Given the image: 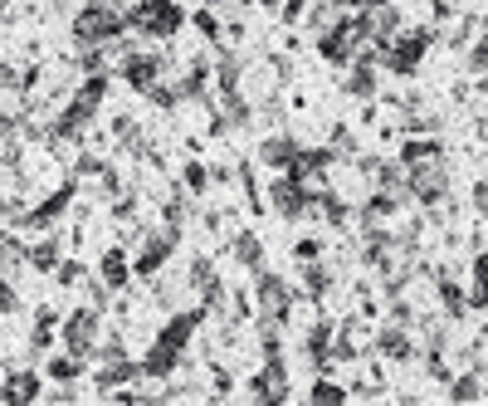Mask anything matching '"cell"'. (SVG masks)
I'll return each instance as SVG.
<instances>
[{
    "label": "cell",
    "mask_w": 488,
    "mask_h": 406,
    "mask_svg": "<svg viewBox=\"0 0 488 406\" xmlns=\"http://www.w3.org/2000/svg\"><path fill=\"white\" fill-rule=\"evenodd\" d=\"M147 98H152L156 108H162V113H171V108H176V103H186L176 83H152V89H147Z\"/></svg>",
    "instance_id": "cell-24"
},
{
    "label": "cell",
    "mask_w": 488,
    "mask_h": 406,
    "mask_svg": "<svg viewBox=\"0 0 488 406\" xmlns=\"http://www.w3.org/2000/svg\"><path fill=\"white\" fill-rule=\"evenodd\" d=\"M162 69H166V54H152V49L137 45V49L118 64V74L127 79V89H133V93H147L152 83H162Z\"/></svg>",
    "instance_id": "cell-5"
},
{
    "label": "cell",
    "mask_w": 488,
    "mask_h": 406,
    "mask_svg": "<svg viewBox=\"0 0 488 406\" xmlns=\"http://www.w3.org/2000/svg\"><path fill=\"white\" fill-rule=\"evenodd\" d=\"M210 279H215V264L206 255H196L191 264H186V284H191V289H206Z\"/></svg>",
    "instance_id": "cell-26"
},
{
    "label": "cell",
    "mask_w": 488,
    "mask_h": 406,
    "mask_svg": "<svg viewBox=\"0 0 488 406\" xmlns=\"http://www.w3.org/2000/svg\"><path fill=\"white\" fill-rule=\"evenodd\" d=\"M454 397H479V377H454Z\"/></svg>",
    "instance_id": "cell-35"
},
{
    "label": "cell",
    "mask_w": 488,
    "mask_h": 406,
    "mask_svg": "<svg viewBox=\"0 0 488 406\" xmlns=\"http://www.w3.org/2000/svg\"><path fill=\"white\" fill-rule=\"evenodd\" d=\"M103 157H98V152H79V162H74V176H98V172H103Z\"/></svg>",
    "instance_id": "cell-30"
},
{
    "label": "cell",
    "mask_w": 488,
    "mask_h": 406,
    "mask_svg": "<svg viewBox=\"0 0 488 406\" xmlns=\"http://www.w3.org/2000/svg\"><path fill=\"white\" fill-rule=\"evenodd\" d=\"M122 16H127V30L137 39H171V35H181V25H186V10L176 0H133Z\"/></svg>",
    "instance_id": "cell-2"
},
{
    "label": "cell",
    "mask_w": 488,
    "mask_h": 406,
    "mask_svg": "<svg viewBox=\"0 0 488 406\" xmlns=\"http://www.w3.org/2000/svg\"><path fill=\"white\" fill-rule=\"evenodd\" d=\"M59 324H64L59 309H49V304H45V309H35V328H30V353H35V358L54 347V338H59Z\"/></svg>",
    "instance_id": "cell-13"
},
{
    "label": "cell",
    "mask_w": 488,
    "mask_h": 406,
    "mask_svg": "<svg viewBox=\"0 0 488 406\" xmlns=\"http://www.w3.org/2000/svg\"><path fill=\"white\" fill-rule=\"evenodd\" d=\"M196 30H200V35H210V39H220V20H215L210 10H196Z\"/></svg>",
    "instance_id": "cell-32"
},
{
    "label": "cell",
    "mask_w": 488,
    "mask_h": 406,
    "mask_svg": "<svg viewBox=\"0 0 488 406\" xmlns=\"http://www.w3.org/2000/svg\"><path fill=\"white\" fill-rule=\"evenodd\" d=\"M74 181H79V176H69V181H64V187H59V191H54V196H49V201H39V206H30V211H25V216H20V226H25V230H49V226H54V220H59V216L69 211V206H74V191H79V187H74Z\"/></svg>",
    "instance_id": "cell-7"
},
{
    "label": "cell",
    "mask_w": 488,
    "mask_h": 406,
    "mask_svg": "<svg viewBox=\"0 0 488 406\" xmlns=\"http://www.w3.org/2000/svg\"><path fill=\"white\" fill-rule=\"evenodd\" d=\"M20 216H25L20 196H0V220H20Z\"/></svg>",
    "instance_id": "cell-31"
},
{
    "label": "cell",
    "mask_w": 488,
    "mask_h": 406,
    "mask_svg": "<svg viewBox=\"0 0 488 406\" xmlns=\"http://www.w3.org/2000/svg\"><path fill=\"white\" fill-rule=\"evenodd\" d=\"M327 279H333V274H327L323 264H308V270H303V294H308V299H323V294H327Z\"/></svg>",
    "instance_id": "cell-27"
},
{
    "label": "cell",
    "mask_w": 488,
    "mask_h": 406,
    "mask_svg": "<svg viewBox=\"0 0 488 406\" xmlns=\"http://www.w3.org/2000/svg\"><path fill=\"white\" fill-rule=\"evenodd\" d=\"M83 372H89V358L69 353V347H64V353H54V358L45 362V377H49V382H79Z\"/></svg>",
    "instance_id": "cell-14"
},
{
    "label": "cell",
    "mask_w": 488,
    "mask_h": 406,
    "mask_svg": "<svg viewBox=\"0 0 488 406\" xmlns=\"http://www.w3.org/2000/svg\"><path fill=\"white\" fill-rule=\"evenodd\" d=\"M254 294H260V314H264V324H289V314H293V289L283 284L279 274H260V284H254Z\"/></svg>",
    "instance_id": "cell-6"
},
{
    "label": "cell",
    "mask_w": 488,
    "mask_h": 406,
    "mask_svg": "<svg viewBox=\"0 0 488 406\" xmlns=\"http://www.w3.org/2000/svg\"><path fill=\"white\" fill-rule=\"evenodd\" d=\"M254 5H264V10H274V5H279V0H254Z\"/></svg>",
    "instance_id": "cell-36"
},
{
    "label": "cell",
    "mask_w": 488,
    "mask_h": 406,
    "mask_svg": "<svg viewBox=\"0 0 488 406\" xmlns=\"http://www.w3.org/2000/svg\"><path fill=\"white\" fill-rule=\"evenodd\" d=\"M59 260H64V240H54V235H45V240L30 245V270L35 274H54V270H59Z\"/></svg>",
    "instance_id": "cell-15"
},
{
    "label": "cell",
    "mask_w": 488,
    "mask_h": 406,
    "mask_svg": "<svg viewBox=\"0 0 488 406\" xmlns=\"http://www.w3.org/2000/svg\"><path fill=\"white\" fill-rule=\"evenodd\" d=\"M176 240H181V235L166 230V226H162V230H142V245H137V255H133L137 279H156V274H162V264L171 260Z\"/></svg>",
    "instance_id": "cell-4"
},
{
    "label": "cell",
    "mask_w": 488,
    "mask_h": 406,
    "mask_svg": "<svg viewBox=\"0 0 488 406\" xmlns=\"http://www.w3.org/2000/svg\"><path fill=\"white\" fill-rule=\"evenodd\" d=\"M440 304H444V314H450V318H459V314H464V294H459V284H454V279H440Z\"/></svg>",
    "instance_id": "cell-25"
},
{
    "label": "cell",
    "mask_w": 488,
    "mask_h": 406,
    "mask_svg": "<svg viewBox=\"0 0 488 406\" xmlns=\"http://www.w3.org/2000/svg\"><path fill=\"white\" fill-rule=\"evenodd\" d=\"M206 83H210V64H206V59H196V64L181 74L176 89H181V98H191V103H200V98H206Z\"/></svg>",
    "instance_id": "cell-19"
},
{
    "label": "cell",
    "mask_w": 488,
    "mask_h": 406,
    "mask_svg": "<svg viewBox=\"0 0 488 406\" xmlns=\"http://www.w3.org/2000/svg\"><path fill=\"white\" fill-rule=\"evenodd\" d=\"M59 343L79 358H98V343H103V309H93V304L69 309V318L59 324Z\"/></svg>",
    "instance_id": "cell-3"
},
{
    "label": "cell",
    "mask_w": 488,
    "mask_h": 406,
    "mask_svg": "<svg viewBox=\"0 0 488 406\" xmlns=\"http://www.w3.org/2000/svg\"><path fill=\"white\" fill-rule=\"evenodd\" d=\"M137 377H142V362L118 358V362H103V368L93 372V387H98V391H118V387H127V382H137Z\"/></svg>",
    "instance_id": "cell-11"
},
{
    "label": "cell",
    "mask_w": 488,
    "mask_h": 406,
    "mask_svg": "<svg viewBox=\"0 0 488 406\" xmlns=\"http://www.w3.org/2000/svg\"><path fill=\"white\" fill-rule=\"evenodd\" d=\"M425 49H430V30H415V35L400 39V45H386L381 59H386V69H396V74H415L420 59H425Z\"/></svg>",
    "instance_id": "cell-8"
},
{
    "label": "cell",
    "mask_w": 488,
    "mask_h": 406,
    "mask_svg": "<svg viewBox=\"0 0 488 406\" xmlns=\"http://www.w3.org/2000/svg\"><path fill=\"white\" fill-rule=\"evenodd\" d=\"M318 255H323V245H318V240H298V245H293V260H303V264H313Z\"/></svg>",
    "instance_id": "cell-33"
},
{
    "label": "cell",
    "mask_w": 488,
    "mask_h": 406,
    "mask_svg": "<svg viewBox=\"0 0 488 406\" xmlns=\"http://www.w3.org/2000/svg\"><path fill=\"white\" fill-rule=\"evenodd\" d=\"M473 304H488V255L473 260Z\"/></svg>",
    "instance_id": "cell-29"
},
{
    "label": "cell",
    "mask_w": 488,
    "mask_h": 406,
    "mask_svg": "<svg viewBox=\"0 0 488 406\" xmlns=\"http://www.w3.org/2000/svg\"><path fill=\"white\" fill-rule=\"evenodd\" d=\"M235 260L244 264V270H260V264H264V245L254 240V235H235Z\"/></svg>",
    "instance_id": "cell-22"
},
{
    "label": "cell",
    "mask_w": 488,
    "mask_h": 406,
    "mask_svg": "<svg viewBox=\"0 0 488 406\" xmlns=\"http://www.w3.org/2000/svg\"><path fill=\"white\" fill-rule=\"evenodd\" d=\"M181 187L200 196V191L210 187V172H206V166H200V162H186V172H181Z\"/></svg>",
    "instance_id": "cell-28"
},
{
    "label": "cell",
    "mask_w": 488,
    "mask_h": 406,
    "mask_svg": "<svg viewBox=\"0 0 488 406\" xmlns=\"http://www.w3.org/2000/svg\"><path fill=\"white\" fill-rule=\"evenodd\" d=\"M181 358H186V347L166 343V338H152L147 358H142V377H152V382H166V377L181 368Z\"/></svg>",
    "instance_id": "cell-9"
},
{
    "label": "cell",
    "mask_w": 488,
    "mask_h": 406,
    "mask_svg": "<svg viewBox=\"0 0 488 406\" xmlns=\"http://www.w3.org/2000/svg\"><path fill=\"white\" fill-rule=\"evenodd\" d=\"M30 264V245L16 240L10 230H0V274H20Z\"/></svg>",
    "instance_id": "cell-18"
},
{
    "label": "cell",
    "mask_w": 488,
    "mask_h": 406,
    "mask_svg": "<svg viewBox=\"0 0 488 406\" xmlns=\"http://www.w3.org/2000/svg\"><path fill=\"white\" fill-rule=\"evenodd\" d=\"M347 93H356V98H371V93H377V54H356L352 79H347Z\"/></svg>",
    "instance_id": "cell-16"
},
{
    "label": "cell",
    "mask_w": 488,
    "mask_h": 406,
    "mask_svg": "<svg viewBox=\"0 0 488 406\" xmlns=\"http://www.w3.org/2000/svg\"><path fill=\"white\" fill-rule=\"evenodd\" d=\"M133 274H137V270H133V260H127V250H122V245H108L103 260H98V279H103L112 294H122Z\"/></svg>",
    "instance_id": "cell-10"
},
{
    "label": "cell",
    "mask_w": 488,
    "mask_h": 406,
    "mask_svg": "<svg viewBox=\"0 0 488 406\" xmlns=\"http://www.w3.org/2000/svg\"><path fill=\"white\" fill-rule=\"evenodd\" d=\"M122 30H127V16H122V5H112V0H83V5L74 10V20H69L74 49L108 45V39H118Z\"/></svg>",
    "instance_id": "cell-1"
},
{
    "label": "cell",
    "mask_w": 488,
    "mask_h": 406,
    "mask_svg": "<svg viewBox=\"0 0 488 406\" xmlns=\"http://www.w3.org/2000/svg\"><path fill=\"white\" fill-rule=\"evenodd\" d=\"M54 279H59V289H79V284H89V270H83V260L64 255L59 270H54Z\"/></svg>",
    "instance_id": "cell-21"
},
{
    "label": "cell",
    "mask_w": 488,
    "mask_h": 406,
    "mask_svg": "<svg viewBox=\"0 0 488 406\" xmlns=\"http://www.w3.org/2000/svg\"><path fill=\"white\" fill-rule=\"evenodd\" d=\"M260 157H264V166H293L298 143H293V137H269V143L260 147Z\"/></svg>",
    "instance_id": "cell-20"
},
{
    "label": "cell",
    "mask_w": 488,
    "mask_h": 406,
    "mask_svg": "<svg viewBox=\"0 0 488 406\" xmlns=\"http://www.w3.org/2000/svg\"><path fill=\"white\" fill-rule=\"evenodd\" d=\"M25 309L20 289H16V274H0V318H16Z\"/></svg>",
    "instance_id": "cell-23"
},
{
    "label": "cell",
    "mask_w": 488,
    "mask_h": 406,
    "mask_svg": "<svg viewBox=\"0 0 488 406\" xmlns=\"http://www.w3.org/2000/svg\"><path fill=\"white\" fill-rule=\"evenodd\" d=\"M342 397H347V391L333 387V382H318V387H313V401H342Z\"/></svg>",
    "instance_id": "cell-34"
},
{
    "label": "cell",
    "mask_w": 488,
    "mask_h": 406,
    "mask_svg": "<svg viewBox=\"0 0 488 406\" xmlns=\"http://www.w3.org/2000/svg\"><path fill=\"white\" fill-rule=\"evenodd\" d=\"M377 347H381V358H391V362H410L415 358V343H410L406 328H381Z\"/></svg>",
    "instance_id": "cell-17"
},
{
    "label": "cell",
    "mask_w": 488,
    "mask_h": 406,
    "mask_svg": "<svg viewBox=\"0 0 488 406\" xmlns=\"http://www.w3.org/2000/svg\"><path fill=\"white\" fill-rule=\"evenodd\" d=\"M483 133H488V123H483Z\"/></svg>",
    "instance_id": "cell-37"
},
{
    "label": "cell",
    "mask_w": 488,
    "mask_h": 406,
    "mask_svg": "<svg viewBox=\"0 0 488 406\" xmlns=\"http://www.w3.org/2000/svg\"><path fill=\"white\" fill-rule=\"evenodd\" d=\"M5 387H0V401H35L45 397V387H39V377L30 368H5Z\"/></svg>",
    "instance_id": "cell-12"
}]
</instances>
